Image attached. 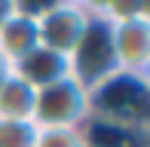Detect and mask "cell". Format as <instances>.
Returning <instances> with one entry per match:
<instances>
[{
  "label": "cell",
  "mask_w": 150,
  "mask_h": 147,
  "mask_svg": "<svg viewBox=\"0 0 150 147\" xmlns=\"http://www.w3.org/2000/svg\"><path fill=\"white\" fill-rule=\"evenodd\" d=\"M92 16H86L77 3H64V0H49L34 12V25H37V46L52 49L58 55H71L77 40L83 37L86 25Z\"/></svg>",
  "instance_id": "277c9868"
},
{
  "label": "cell",
  "mask_w": 150,
  "mask_h": 147,
  "mask_svg": "<svg viewBox=\"0 0 150 147\" xmlns=\"http://www.w3.org/2000/svg\"><path fill=\"white\" fill-rule=\"evenodd\" d=\"M37 92L28 83L9 71V77L0 83V119H16V123H31Z\"/></svg>",
  "instance_id": "ba28073f"
},
{
  "label": "cell",
  "mask_w": 150,
  "mask_h": 147,
  "mask_svg": "<svg viewBox=\"0 0 150 147\" xmlns=\"http://www.w3.org/2000/svg\"><path fill=\"white\" fill-rule=\"evenodd\" d=\"M104 22L122 25V22H150V0H110L104 12Z\"/></svg>",
  "instance_id": "9c48e42d"
},
{
  "label": "cell",
  "mask_w": 150,
  "mask_h": 147,
  "mask_svg": "<svg viewBox=\"0 0 150 147\" xmlns=\"http://www.w3.org/2000/svg\"><path fill=\"white\" fill-rule=\"evenodd\" d=\"M9 71L16 74L22 83H28L34 92L46 89V86L58 83V80L67 77V58L58 55L52 49H43V46H34L28 55H22L18 61L9 64Z\"/></svg>",
  "instance_id": "8992f818"
},
{
  "label": "cell",
  "mask_w": 150,
  "mask_h": 147,
  "mask_svg": "<svg viewBox=\"0 0 150 147\" xmlns=\"http://www.w3.org/2000/svg\"><path fill=\"white\" fill-rule=\"evenodd\" d=\"M117 68V55H113V37H110V22L104 18H89L83 37L67 55V77L77 80L83 89H98L104 80H110Z\"/></svg>",
  "instance_id": "7a4b0ae2"
},
{
  "label": "cell",
  "mask_w": 150,
  "mask_h": 147,
  "mask_svg": "<svg viewBox=\"0 0 150 147\" xmlns=\"http://www.w3.org/2000/svg\"><path fill=\"white\" fill-rule=\"evenodd\" d=\"M34 147H89L83 129H37Z\"/></svg>",
  "instance_id": "30bf717a"
},
{
  "label": "cell",
  "mask_w": 150,
  "mask_h": 147,
  "mask_svg": "<svg viewBox=\"0 0 150 147\" xmlns=\"http://www.w3.org/2000/svg\"><path fill=\"white\" fill-rule=\"evenodd\" d=\"M16 9H18V0H0V22H3L6 16H12Z\"/></svg>",
  "instance_id": "4fadbf2b"
},
{
  "label": "cell",
  "mask_w": 150,
  "mask_h": 147,
  "mask_svg": "<svg viewBox=\"0 0 150 147\" xmlns=\"http://www.w3.org/2000/svg\"><path fill=\"white\" fill-rule=\"evenodd\" d=\"M77 6L86 12V16H92V18H104L110 0H77Z\"/></svg>",
  "instance_id": "7c38bea8"
},
{
  "label": "cell",
  "mask_w": 150,
  "mask_h": 147,
  "mask_svg": "<svg viewBox=\"0 0 150 147\" xmlns=\"http://www.w3.org/2000/svg\"><path fill=\"white\" fill-rule=\"evenodd\" d=\"M6 77H9V64H6V61H3V58H0V83H3V80H6Z\"/></svg>",
  "instance_id": "5bb4252c"
},
{
  "label": "cell",
  "mask_w": 150,
  "mask_h": 147,
  "mask_svg": "<svg viewBox=\"0 0 150 147\" xmlns=\"http://www.w3.org/2000/svg\"><path fill=\"white\" fill-rule=\"evenodd\" d=\"M89 117H92L89 89H83L77 80L64 77L37 92L31 123L37 129H83Z\"/></svg>",
  "instance_id": "3957f363"
},
{
  "label": "cell",
  "mask_w": 150,
  "mask_h": 147,
  "mask_svg": "<svg viewBox=\"0 0 150 147\" xmlns=\"http://www.w3.org/2000/svg\"><path fill=\"white\" fill-rule=\"evenodd\" d=\"M89 98H92V117L89 119H101V123L147 132V119H150V83H147V77L113 74L98 89L89 92Z\"/></svg>",
  "instance_id": "6da1fadb"
},
{
  "label": "cell",
  "mask_w": 150,
  "mask_h": 147,
  "mask_svg": "<svg viewBox=\"0 0 150 147\" xmlns=\"http://www.w3.org/2000/svg\"><path fill=\"white\" fill-rule=\"evenodd\" d=\"M34 135H37L34 123L0 119V147H34Z\"/></svg>",
  "instance_id": "8fae6325"
},
{
  "label": "cell",
  "mask_w": 150,
  "mask_h": 147,
  "mask_svg": "<svg viewBox=\"0 0 150 147\" xmlns=\"http://www.w3.org/2000/svg\"><path fill=\"white\" fill-rule=\"evenodd\" d=\"M64 3H77V0H64Z\"/></svg>",
  "instance_id": "9a60e30c"
},
{
  "label": "cell",
  "mask_w": 150,
  "mask_h": 147,
  "mask_svg": "<svg viewBox=\"0 0 150 147\" xmlns=\"http://www.w3.org/2000/svg\"><path fill=\"white\" fill-rule=\"evenodd\" d=\"M37 46V25H34V12L16 9L0 22V58L6 64L18 61L22 55Z\"/></svg>",
  "instance_id": "52a82bcc"
},
{
  "label": "cell",
  "mask_w": 150,
  "mask_h": 147,
  "mask_svg": "<svg viewBox=\"0 0 150 147\" xmlns=\"http://www.w3.org/2000/svg\"><path fill=\"white\" fill-rule=\"evenodd\" d=\"M113 55L120 74L147 77L150 71V22H122L110 25Z\"/></svg>",
  "instance_id": "5b68a950"
}]
</instances>
